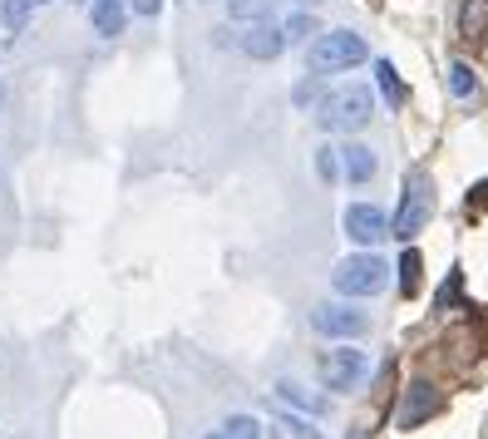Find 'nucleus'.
Returning <instances> with one entry per match:
<instances>
[{"label":"nucleus","mask_w":488,"mask_h":439,"mask_svg":"<svg viewBox=\"0 0 488 439\" xmlns=\"http://www.w3.org/2000/svg\"><path fill=\"white\" fill-rule=\"evenodd\" d=\"M266 5L272 0H227V11H232V20H262Z\"/></svg>","instance_id":"5701e85b"},{"label":"nucleus","mask_w":488,"mask_h":439,"mask_svg":"<svg viewBox=\"0 0 488 439\" xmlns=\"http://www.w3.org/2000/svg\"><path fill=\"white\" fill-rule=\"evenodd\" d=\"M287 50V30L272 20H247V35H242V54L252 60H276V54Z\"/></svg>","instance_id":"1a4fd4ad"},{"label":"nucleus","mask_w":488,"mask_h":439,"mask_svg":"<svg viewBox=\"0 0 488 439\" xmlns=\"http://www.w3.org/2000/svg\"><path fill=\"white\" fill-rule=\"evenodd\" d=\"M340 159H346V153L330 149V143H326V149H316V173H321L326 183H336V178H340Z\"/></svg>","instance_id":"412c9836"},{"label":"nucleus","mask_w":488,"mask_h":439,"mask_svg":"<svg viewBox=\"0 0 488 439\" xmlns=\"http://www.w3.org/2000/svg\"><path fill=\"white\" fill-rule=\"evenodd\" d=\"M311 326H316L321 336H340V341H351V336H365L370 331V316L365 311H355V306H316L311 311Z\"/></svg>","instance_id":"0eeeda50"},{"label":"nucleus","mask_w":488,"mask_h":439,"mask_svg":"<svg viewBox=\"0 0 488 439\" xmlns=\"http://www.w3.org/2000/svg\"><path fill=\"white\" fill-rule=\"evenodd\" d=\"M287 45H297V40H311V35H321V25H316V15L311 11H297V15H287Z\"/></svg>","instance_id":"6ab92c4d"},{"label":"nucleus","mask_w":488,"mask_h":439,"mask_svg":"<svg viewBox=\"0 0 488 439\" xmlns=\"http://www.w3.org/2000/svg\"><path fill=\"white\" fill-rule=\"evenodd\" d=\"M207 439H227V435H207Z\"/></svg>","instance_id":"a878e982"},{"label":"nucleus","mask_w":488,"mask_h":439,"mask_svg":"<svg viewBox=\"0 0 488 439\" xmlns=\"http://www.w3.org/2000/svg\"><path fill=\"white\" fill-rule=\"evenodd\" d=\"M94 35H104V40H114V35H124V0H94Z\"/></svg>","instance_id":"9d476101"},{"label":"nucleus","mask_w":488,"mask_h":439,"mask_svg":"<svg viewBox=\"0 0 488 439\" xmlns=\"http://www.w3.org/2000/svg\"><path fill=\"white\" fill-rule=\"evenodd\" d=\"M478 203H488V183H478V188H474V207Z\"/></svg>","instance_id":"393cba45"},{"label":"nucleus","mask_w":488,"mask_h":439,"mask_svg":"<svg viewBox=\"0 0 488 439\" xmlns=\"http://www.w3.org/2000/svg\"><path fill=\"white\" fill-rule=\"evenodd\" d=\"M365 60H370V45L355 30H321L311 40V54H306L311 75H340V69H355Z\"/></svg>","instance_id":"f03ea898"},{"label":"nucleus","mask_w":488,"mask_h":439,"mask_svg":"<svg viewBox=\"0 0 488 439\" xmlns=\"http://www.w3.org/2000/svg\"><path fill=\"white\" fill-rule=\"evenodd\" d=\"M375 85H380L385 99H390V109H404V104H410V89H404L400 75H394L390 60H375Z\"/></svg>","instance_id":"9b49d317"},{"label":"nucleus","mask_w":488,"mask_h":439,"mask_svg":"<svg viewBox=\"0 0 488 439\" xmlns=\"http://www.w3.org/2000/svg\"><path fill=\"white\" fill-rule=\"evenodd\" d=\"M439 410H444V390H439V386H429V380H414V386L400 395L394 425H400V429H419L425 419H435Z\"/></svg>","instance_id":"423d86ee"},{"label":"nucleus","mask_w":488,"mask_h":439,"mask_svg":"<svg viewBox=\"0 0 488 439\" xmlns=\"http://www.w3.org/2000/svg\"><path fill=\"white\" fill-rule=\"evenodd\" d=\"M370 114H375L370 85H340V89H330V94L316 104V124L326 134H355V129L370 124Z\"/></svg>","instance_id":"f257e3e1"},{"label":"nucleus","mask_w":488,"mask_h":439,"mask_svg":"<svg viewBox=\"0 0 488 439\" xmlns=\"http://www.w3.org/2000/svg\"><path fill=\"white\" fill-rule=\"evenodd\" d=\"M346 232H351L361 247H375V242L390 237V217H385L375 203H355L351 213H346Z\"/></svg>","instance_id":"6e6552de"},{"label":"nucleus","mask_w":488,"mask_h":439,"mask_svg":"<svg viewBox=\"0 0 488 439\" xmlns=\"http://www.w3.org/2000/svg\"><path fill=\"white\" fill-rule=\"evenodd\" d=\"M223 435H227V439H266V425H262L256 415H232V419L223 425Z\"/></svg>","instance_id":"a211bd4d"},{"label":"nucleus","mask_w":488,"mask_h":439,"mask_svg":"<svg viewBox=\"0 0 488 439\" xmlns=\"http://www.w3.org/2000/svg\"><path fill=\"white\" fill-rule=\"evenodd\" d=\"M429 217H435V183H429L425 168H410L404 173V188H400V213L390 217V237L410 242L414 232H425Z\"/></svg>","instance_id":"7ed1b4c3"},{"label":"nucleus","mask_w":488,"mask_h":439,"mask_svg":"<svg viewBox=\"0 0 488 439\" xmlns=\"http://www.w3.org/2000/svg\"><path fill=\"white\" fill-rule=\"evenodd\" d=\"M459 35H464V40H484L488 35V0H464V11H459Z\"/></svg>","instance_id":"ddd939ff"},{"label":"nucleus","mask_w":488,"mask_h":439,"mask_svg":"<svg viewBox=\"0 0 488 439\" xmlns=\"http://www.w3.org/2000/svg\"><path fill=\"white\" fill-rule=\"evenodd\" d=\"M134 11H138V15H159L163 0H134Z\"/></svg>","instance_id":"b1692460"},{"label":"nucleus","mask_w":488,"mask_h":439,"mask_svg":"<svg viewBox=\"0 0 488 439\" xmlns=\"http://www.w3.org/2000/svg\"><path fill=\"white\" fill-rule=\"evenodd\" d=\"M340 153H346V173H351V183H370L375 168H380V163H375V153L365 149V143H351V149H340Z\"/></svg>","instance_id":"4468645a"},{"label":"nucleus","mask_w":488,"mask_h":439,"mask_svg":"<svg viewBox=\"0 0 488 439\" xmlns=\"http://www.w3.org/2000/svg\"><path fill=\"white\" fill-rule=\"evenodd\" d=\"M370 375V355L355 351V346H340V351H330L326 361H321V380H326V390H355Z\"/></svg>","instance_id":"39448f33"},{"label":"nucleus","mask_w":488,"mask_h":439,"mask_svg":"<svg viewBox=\"0 0 488 439\" xmlns=\"http://www.w3.org/2000/svg\"><path fill=\"white\" fill-rule=\"evenodd\" d=\"M0 99H5V94H0Z\"/></svg>","instance_id":"cd10ccee"},{"label":"nucleus","mask_w":488,"mask_h":439,"mask_svg":"<svg viewBox=\"0 0 488 439\" xmlns=\"http://www.w3.org/2000/svg\"><path fill=\"white\" fill-rule=\"evenodd\" d=\"M276 400H287V405L306 410V415H321V410H326V400L311 395V390H301V386H291V380H281V386H276Z\"/></svg>","instance_id":"dca6fc26"},{"label":"nucleus","mask_w":488,"mask_h":439,"mask_svg":"<svg viewBox=\"0 0 488 439\" xmlns=\"http://www.w3.org/2000/svg\"><path fill=\"white\" fill-rule=\"evenodd\" d=\"M336 291L340 297H380L390 287V262L375 257V252H361V257H346L336 267Z\"/></svg>","instance_id":"20e7f679"},{"label":"nucleus","mask_w":488,"mask_h":439,"mask_svg":"<svg viewBox=\"0 0 488 439\" xmlns=\"http://www.w3.org/2000/svg\"><path fill=\"white\" fill-rule=\"evenodd\" d=\"M276 425H281V435H287V439H326V435L316 429V419L291 415V410H276Z\"/></svg>","instance_id":"2eb2a0df"},{"label":"nucleus","mask_w":488,"mask_h":439,"mask_svg":"<svg viewBox=\"0 0 488 439\" xmlns=\"http://www.w3.org/2000/svg\"><path fill=\"white\" fill-rule=\"evenodd\" d=\"M400 291L404 297H419V287H425V257H419V252H414L410 242H404V257H400Z\"/></svg>","instance_id":"f8f14e48"},{"label":"nucleus","mask_w":488,"mask_h":439,"mask_svg":"<svg viewBox=\"0 0 488 439\" xmlns=\"http://www.w3.org/2000/svg\"><path fill=\"white\" fill-rule=\"evenodd\" d=\"M30 11H35V0H0V25L11 35H20L30 25Z\"/></svg>","instance_id":"f3484780"},{"label":"nucleus","mask_w":488,"mask_h":439,"mask_svg":"<svg viewBox=\"0 0 488 439\" xmlns=\"http://www.w3.org/2000/svg\"><path fill=\"white\" fill-rule=\"evenodd\" d=\"M459 301H464V272H449V281L444 287H439V311H449V306H459Z\"/></svg>","instance_id":"4be33fe9"},{"label":"nucleus","mask_w":488,"mask_h":439,"mask_svg":"<svg viewBox=\"0 0 488 439\" xmlns=\"http://www.w3.org/2000/svg\"><path fill=\"white\" fill-rule=\"evenodd\" d=\"M35 5H45V0H35Z\"/></svg>","instance_id":"bb28decb"},{"label":"nucleus","mask_w":488,"mask_h":439,"mask_svg":"<svg viewBox=\"0 0 488 439\" xmlns=\"http://www.w3.org/2000/svg\"><path fill=\"white\" fill-rule=\"evenodd\" d=\"M449 89H454L459 99H468L478 89V79H474V69L464 65V60H454V65H449Z\"/></svg>","instance_id":"aec40b11"}]
</instances>
